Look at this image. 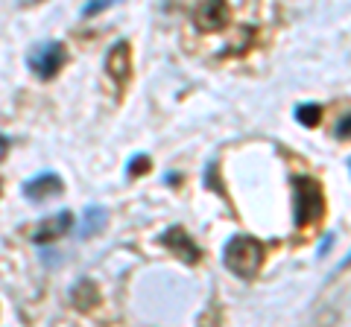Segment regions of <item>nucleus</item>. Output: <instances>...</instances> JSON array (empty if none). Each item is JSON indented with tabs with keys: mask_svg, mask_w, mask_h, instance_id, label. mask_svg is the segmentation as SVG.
Segmentation results:
<instances>
[{
	"mask_svg": "<svg viewBox=\"0 0 351 327\" xmlns=\"http://www.w3.org/2000/svg\"><path fill=\"white\" fill-rule=\"evenodd\" d=\"M106 70L112 73V79L123 85L129 76H132V53H129V44L126 41H117V44L108 50L106 56Z\"/></svg>",
	"mask_w": 351,
	"mask_h": 327,
	"instance_id": "obj_7",
	"label": "nucleus"
},
{
	"mask_svg": "<svg viewBox=\"0 0 351 327\" xmlns=\"http://www.w3.org/2000/svg\"><path fill=\"white\" fill-rule=\"evenodd\" d=\"M106 228V211L103 208H88L82 213V222H80V237H94L97 231H103Z\"/></svg>",
	"mask_w": 351,
	"mask_h": 327,
	"instance_id": "obj_9",
	"label": "nucleus"
},
{
	"mask_svg": "<svg viewBox=\"0 0 351 327\" xmlns=\"http://www.w3.org/2000/svg\"><path fill=\"white\" fill-rule=\"evenodd\" d=\"M293 187H295V225L304 228L311 222H319L325 213V199H322L319 181L299 176L293 181Z\"/></svg>",
	"mask_w": 351,
	"mask_h": 327,
	"instance_id": "obj_2",
	"label": "nucleus"
},
{
	"mask_svg": "<svg viewBox=\"0 0 351 327\" xmlns=\"http://www.w3.org/2000/svg\"><path fill=\"white\" fill-rule=\"evenodd\" d=\"M196 27H202V29H219V27H226V21H228V9L223 3H202L199 9H196Z\"/></svg>",
	"mask_w": 351,
	"mask_h": 327,
	"instance_id": "obj_8",
	"label": "nucleus"
},
{
	"mask_svg": "<svg viewBox=\"0 0 351 327\" xmlns=\"http://www.w3.org/2000/svg\"><path fill=\"white\" fill-rule=\"evenodd\" d=\"M0 190H3V181H0Z\"/></svg>",
	"mask_w": 351,
	"mask_h": 327,
	"instance_id": "obj_15",
	"label": "nucleus"
},
{
	"mask_svg": "<svg viewBox=\"0 0 351 327\" xmlns=\"http://www.w3.org/2000/svg\"><path fill=\"white\" fill-rule=\"evenodd\" d=\"M56 193H62V179L56 172H41V176L24 181V196L29 202H44Z\"/></svg>",
	"mask_w": 351,
	"mask_h": 327,
	"instance_id": "obj_6",
	"label": "nucleus"
},
{
	"mask_svg": "<svg viewBox=\"0 0 351 327\" xmlns=\"http://www.w3.org/2000/svg\"><path fill=\"white\" fill-rule=\"evenodd\" d=\"M337 135L339 138H348V117H343V123L337 126Z\"/></svg>",
	"mask_w": 351,
	"mask_h": 327,
	"instance_id": "obj_13",
	"label": "nucleus"
},
{
	"mask_svg": "<svg viewBox=\"0 0 351 327\" xmlns=\"http://www.w3.org/2000/svg\"><path fill=\"white\" fill-rule=\"evenodd\" d=\"M223 263L232 275L252 278V275H258V269L263 263V246L255 237H246V234L232 237L223 248Z\"/></svg>",
	"mask_w": 351,
	"mask_h": 327,
	"instance_id": "obj_1",
	"label": "nucleus"
},
{
	"mask_svg": "<svg viewBox=\"0 0 351 327\" xmlns=\"http://www.w3.org/2000/svg\"><path fill=\"white\" fill-rule=\"evenodd\" d=\"M108 3H106V0H94V3L91 6H85L82 9V15H97V12H103V9H106Z\"/></svg>",
	"mask_w": 351,
	"mask_h": 327,
	"instance_id": "obj_12",
	"label": "nucleus"
},
{
	"mask_svg": "<svg viewBox=\"0 0 351 327\" xmlns=\"http://www.w3.org/2000/svg\"><path fill=\"white\" fill-rule=\"evenodd\" d=\"M147 170H149V158H147V155H135V158L129 161V167H126L129 179H135V176H144Z\"/></svg>",
	"mask_w": 351,
	"mask_h": 327,
	"instance_id": "obj_11",
	"label": "nucleus"
},
{
	"mask_svg": "<svg viewBox=\"0 0 351 327\" xmlns=\"http://www.w3.org/2000/svg\"><path fill=\"white\" fill-rule=\"evenodd\" d=\"M6 149H9V138H6V135H0V158L6 155Z\"/></svg>",
	"mask_w": 351,
	"mask_h": 327,
	"instance_id": "obj_14",
	"label": "nucleus"
},
{
	"mask_svg": "<svg viewBox=\"0 0 351 327\" xmlns=\"http://www.w3.org/2000/svg\"><path fill=\"white\" fill-rule=\"evenodd\" d=\"M73 225V213L71 211H59L47 216V220H41L36 228H32V243H53V239H59L62 234H68Z\"/></svg>",
	"mask_w": 351,
	"mask_h": 327,
	"instance_id": "obj_5",
	"label": "nucleus"
},
{
	"mask_svg": "<svg viewBox=\"0 0 351 327\" xmlns=\"http://www.w3.org/2000/svg\"><path fill=\"white\" fill-rule=\"evenodd\" d=\"M295 120H299L302 126L313 129V126H319V120H322V108L316 103H302L299 108H295Z\"/></svg>",
	"mask_w": 351,
	"mask_h": 327,
	"instance_id": "obj_10",
	"label": "nucleus"
},
{
	"mask_svg": "<svg viewBox=\"0 0 351 327\" xmlns=\"http://www.w3.org/2000/svg\"><path fill=\"white\" fill-rule=\"evenodd\" d=\"M161 243L170 248V252L179 257V260H184L188 266H193V263H199L202 260V252H199V246L193 243V237L184 231L182 225H173V228H167V231L161 234Z\"/></svg>",
	"mask_w": 351,
	"mask_h": 327,
	"instance_id": "obj_4",
	"label": "nucleus"
},
{
	"mask_svg": "<svg viewBox=\"0 0 351 327\" xmlns=\"http://www.w3.org/2000/svg\"><path fill=\"white\" fill-rule=\"evenodd\" d=\"M64 59H68V53H64V44H62V41H44V44L32 47L27 64H29V70H32V73L41 76V79H53V76L62 70Z\"/></svg>",
	"mask_w": 351,
	"mask_h": 327,
	"instance_id": "obj_3",
	"label": "nucleus"
}]
</instances>
